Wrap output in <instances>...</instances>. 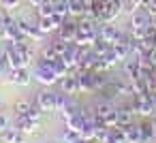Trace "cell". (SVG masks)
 <instances>
[{
    "label": "cell",
    "mask_w": 156,
    "mask_h": 143,
    "mask_svg": "<svg viewBox=\"0 0 156 143\" xmlns=\"http://www.w3.org/2000/svg\"><path fill=\"white\" fill-rule=\"evenodd\" d=\"M150 26H152V13L147 11V7H139L135 13H130V34L135 39H143Z\"/></svg>",
    "instance_id": "obj_1"
},
{
    "label": "cell",
    "mask_w": 156,
    "mask_h": 143,
    "mask_svg": "<svg viewBox=\"0 0 156 143\" xmlns=\"http://www.w3.org/2000/svg\"><path fill=\"white\" fill-rule=\"evenodd\" d=\"M34 81H39L41 85H45V88H51V85H56L58 81H60V77L56 75V71L51 68V66H45V64H39L37 62V66H34Z\"/></svg>",
    "instance_id": "obj_2"
},
{
    "label": "cell",
    "mask_w": 156,
    "mask_h": 143,
    "mask_svg": "<svg viewBox=\"0 0 156 143\" xmlns=\"http://www.w3.org/2000/svg\"><path fill=\"white\" fill-rule=\"evenodd\" d=\"M128 107L133 109L135 115H141V117H154V105H152V100H150L147 94H145V96H133V100H130Z\"/></svg>",
    "instance_id": "obj_3"
},
{
    "label": "cell",
    "mask_w": 156,
    "mask_h": 143,
    "mask_svg": "<svg viewBox=\"0 0 156 143\" xmlns=\"http://www.w3.org/2000/svg\"><path fill=\"white\" fill-rule=\"evenodd\" d=\"M98 37L113 45V43H118V41L124 39V32L118 26H113V22H101L98 24Z\"/></svg>",
    "instance_id": "obj_4"
},
{
    "label": "cell",
    "mask_w": 156,
    "mask_h": 143,
    "mask_svg": "<svg viewBox=\"0 0 156 143\" xmlns=\"http://www.w3.org/2000/svg\"><path fill=\"white\" fill-rule=\"evenodd\" d=\"M122 13V0H105L101 22H115Z\"/></svg>",
    "instance_id": "obj_5"
},
{
    "label": "cell",
    "mask_w": 156,
    "mask_h": 143,
    "mask_svg": "<svg viewBox=\"0 0 156 143\" xmlns=\"http://www.w3.org/2000/svg\"><path fill=\"white\" fill-rule=\"evenodd\" d=\"M56 34H58L60 39H64L66 43H73L75 37H77V17H66V19L62 22V26L58 28Z\"/></svg>",
    "instance_id": "obj_6"
},
{
    "label": "cell",
    "mask_w": 156,
    "mask_h": 143,
    "mask_svg": "<svg viewBox=\"0 0 156 143\" xmlns=\"http://www.w3.org/2000/svg\"><path fill=\"white\" fill-rule=\"evenodd\" d=\"M24 134H34L39 128H41V120H34L30 115H15V124Z\"/></svg>",
    "instance_id": "obj_7"
},
{
    "label": "cell",
    "mask_w": 156,
    "mask_h": 143,
    "mask_svg": "<svg viewBox=\"0 0 156 143\" xmlns=\"http://www.w3.org/2000/svg\"><path fill=\"white\" fill-rule=\"evenodd\" d=\"M122 71H124L126 79H130V81L139 79V71H141V58H139V56H128V58L122 62Z\"/></svg>",
    "instance_id": "obj_8"
},
{
    "label": "cell",
    "mask_w": 156,
    "mask_h": 143,
    "mask_svg": "<svg viewBox=\"0 0 156 143\" xmlns=\"http://www.w3.org/2000/svg\"><path fill=\"white\" fill-rule=\"evenodd\" d=\"M56 96H58V92L45 88V90H41L37 94V103H39V107L43 111H56Z\"/></svg>",
    "instance_id": "obj_9"
},
{
    "label": "cell",
    "mask_w": 156,
    "mask_h": 143,
    "mask_svg": "<svg viewBox=\"0 0 156 143\" xmlns=\"http://www.w3.org/2000/svg\"><path fill=\"white\" fill-rule=\"evenodd\" d=\"M7 79H9L13 85H30L32 75H30L28 68H11L9 75H7Z\"/></svg>",
    "instance_id": "obj_10"
},
{
    "label": "cell",
    "mask_w": 156,
    "mask_h": 143,
    "mask_svg": "<svg viewBox=\"0 0 156 143\" xmlns=\"http://www.w3.org/2000/svg\"><path fill=\"white\" fill-rule=\"evenodd\" d=\"M77 81H79V94L81 92H96V88H94V71H79Z\"/></svg>",
    "instance_id": "obj_11"
},
{
    "label": "cell",
    "mask_w": 156,
    "mask_h": 143,
    "mask_svg": "<svg viewBox=\"0 0 156 143\" xmlns=\"http://www.w3.org/2000/svg\"><path fill=\"white\" fill-rule=\"evenodd\" d=\"M60 92H64V94H69V96H73V94H79V81H77V75H66V77H62L60 81Z\"/></svg>",
    "instance_id": "obj_12"
},
{
    "label": "cell",
    "mask_w": 156,
    "mask_h": 143,
    "mask_svg": "<svg viewBox=\"0 0 156 143\" xmlns=\"http://www.w3.org/2000/svg\"><path fill=\"white\" fill-rule=\"evenodd\" d=\"M2 141L5 143H26V134L17 128V126H9L2 132Z\"/></svg>",
    "instance_id": "obj_13"
},
{
    "label": "cell",
    "mask_w": 156,
    "mask_h": 143,
    "mask_svg": "<svg viewBox=\"0 0 156 143\" xmlns=\"http://www.w3.org/2000/svg\"><path fill=\"white\" fill-rule=\"evenodd\" d=\"M139 128H141L143 143H154V141H156V132H154V122H152V117H145V120L139 124Z\"/></svg>",
    "instance_id": "obj_14"
},
{
    "label": "cell",
    "mask_w": 156,
    "mask_h": 143,
    "mask_svg": "<svg viewBox=\"0 0 156 143\" xmlns=\"http://www.w3.org/2000/svg\"><path fill=\"white\" fill-rule=\"evenodd\" d=\"M113 109H115V105H113V103H107V100H98V103L92 107L94 117H96V120H101V122H103V120H105V117H107Z\"/></svg>",
    "instance_id": "obj_15"
},
{
    "label": "cell",
    "mask_w": 156,
    "mask_h": 143,
    "mask_svg": "<svg viewBox=\"0 0 156 143\" xmlns=\"http://www.w3.org/2000/svg\"><path fill=\"white\" fill-rule=\"evenodd\" d=\"M118 109V126H128V124H135V113H133V109L128 107V105H124V107H115Z\"/></svg>",
    "instance_id": "obj_16"
},
{
    "label": "cell",
    "mask_w": 156,
    "mask_h": 143,
    "mask_svg": "<svg viewBox=\"0 0 156 143\" xmlns=\"http://www.w3.org/2000/svg\"><path fill=\"white\" fill-rule=\"evenodd\" d=\"M124 134H126V143H143L139 124H128V126H124Z\"/></svg>",
    "instance_id": "obj_17"
},
{
    "label": "cell",
    "mask_w": 156,
    "mask_h": 143,
    "mask_svg": "<svg viewBox=\"0 0 156 143\" xmlns=\"http://www.w3.org/2000/svg\"><path fill=\"white\" fill-rule=\"evenodd\" d=\"M79 111H81V105H77V103L73 100V96H69V103H66V107L60 111V115H62V120H69V117L77 115Z\"/></svg>",
    "instance_id": "obj_18"
},
{
    "label": "cell",
    "mask_w": 156,
    "mask_h": 143,
    "mask_svg": "<svg viewBox=\"0 0 156 143\" xmlns=\"http://www.w3.org/2000/svg\"><path fill=\"white\" fill-rule=\"evenodd\" d=\"M86 2L83 0H69V15L71 17H81L86 13Z\"/></svg>",
    "instance_id": "obj_19"
},
{
    "label": "cell",
    "mask_w": 156,
    "mask_h": 143,
    "mask_svg": "<svg viewBox=\"0 0 156 143\" xmlns=\"http://www.w3.org/2000/svg\"><path fill=\"white\" fill-rule=\"evenodd\" d=\"M109 83H111V77L107 75V71H101V73L94 71V88H96V92L103 90V88L109 85Z\"/></svg>",
    "instance_id": "obj_20"
},
{
    "label": "cell",
    "mask_w": 156,
    "mask_h": 143,
    "mask_svg": "<svg viewBox=\"0 0 156 143\" xmlns=\"http://www.w3.org/2000/svg\"><path fill=\"white\" fill-rule=\"evenodd\" d=\"M109 143H126V134H124L122 126L109 128Z\"/></svg>",
    "instance_id": "obj_21"
},
{
    "label": "cell",
    "mask_w": 156,
    "mask_h": 143,
    "mask_svg": "<svg viewBox=\"0 0 156 143\" xmlns=\"http://www.w3.org/2000/svg\"><path fill=\"white\" fill-rule=\"evenodd\" d=\"M64 124H66V128H71V130H77V132H81V126H83V115H81V111H79L77 115H73V117L64 120Z\"/></svg>",
    "instance_id": "obj_22"
},
{
    "label": "cell",
    "mask_w": 156,
    "mask_h": 143,
    "mask_svg": "<svg viewBox=\"0 0 156 143\" xmlns=\"http://www.w3.org/2000/svg\"><path fill=\"white\" fill-rule=\"evenodd\" d=\"M39 28H41V32H45V34H51V32H56V26H54V22H51V15H47V17H39Z\"/></svg>",
    "instance_id": "obj_23"
},
{
    "label": "cell",
    "mask_w": 156,
    "mask_h": 143,
    "mask_svg": "<svg viewBox=\"0 0 156 143\" xmlns=\"http://www.w3.org/2000/svg\"><path fill=\"white\" fill-rule=\"evenodd\" d=\"M30 107H32V100H15V105H13V111H15V115H28V111H30Z\"/></svg>",
    "instance_id": "obj_24"
},
{
    "label": "cell",
    "mask_w": 156,
    "mask_h": 143,
    "mask_svg": "<svg viewBox=\"0 0 156 143\" xmlns=\"http://www.w3.org/2000/svg\"><path fill=\"white\" fill-rule=\"evenodd\" d=\"M49 45H51V49H54V51H56L58 56H62V54L66 51V47H69V43H66L64 39H60L58 34H56V37L51 39V43H49Z\"/></svg>",
    "instance_id": "obj_25"
},
{
    "label": "cell",
    "mask_w": 156,
    "mask_h": 143,
    "mask_svg": "<svg viewBox=\"0 0 156 143\" xmlns=\"http://www.w3.org/2000/svg\"><path fill=\"white\" fill-rule=\"evenodd\" d=\"M37 13H39V17L51 15V13H54V0H43V2L37 7Z\"/></svg>",
    "instance_id": "obj_26"
},
{
    "label": "cell",
    "mask_w": 156,
    "mask_h": 143,
    "mask_svg": "<svg viewBox=\"0 0 156 143\" xmlns=\"http://www.w3.org/2000/svg\"><path fill=\"white\" fill-rule=\"evenodd\" d=\"M41 58H43L45 62H49V64H54V62H56V60H58L60 56H58V54H56V51L51 49V45L47 43V45L43 47V51H41Z\"/></svg>",
    "instance_id": "obj_27"
},
{
    "label": "cell",
    "mask_w": 156,
    "mask_h": 143,
    "mask_svg": "<svg viewBox=\"0 0 156 143\" xmlns=\"http://www.w3.org/2000/svg\"><path fill=\"white\" fill-rule=\"evenodd\" d=\"M92 49H94V51H96L98 56H103V54H105L107 49H111V43H107L105 39H101V37H98V39H96V41L92 43Z\"/></svg>",
    "instance_id": "obj_28"
},
{
    "label": "cell",
    "mask_w": 156,
    "mask_h": 143,
    "mask_svg": "<svg viewBox=\"0 0 156 143\" xmlns=\"http://www.w3.org/2000/svg\"><path fill=\"white\" fill-rule=\"evenodd\" d=\"M9 71H11V64H9V60L5 56V49H2V56H0V77H7Z\"/></svg>",
    "instance_id": "obj_29"
},
{
    "label": "cell",
    "mask_w": 156,
    "mask_h": 143,
    "mask_svg": "<svg viewBox=\"0 0 156 143\" xmlns=\"http://www.w3.org/2000/svg\"><path fill=\"white\" fill-rule=\"evenodd\" d=\"M20 2L22 0H0V7H2L5 11H13V9L20 7Z\"/></svg>",
    "instance_id": "obj_30"
},
{
    "label": "cell",
    "mask_w": 156,
    "mask_h": 143,
    "mask_svg": "<svg viewBox=\"0 0 156 143\" xmlns=\"http://www.w3.org/2000/svg\"><path fill=\"white\" fill-rule=\"evenodd\" d=\"M9 126H11V124H9V117H7L2 111H0V134H2V132H5Z\"/></svg>",
    "instance_id": "obj_31"
},
{
    "label": "cell",
    "mask_w": 156,
    "mask_h": 143,
    "mask_svg": "<svg viewBox=\"0 0 156 143\" xmlns=\"http://www.w3.org/2000/svg\"><path fill=\"white\" fill-rule=\"evenodd\" d=\"M137 7H147V0H133Z\"/></svg>",
    "instance_id": "obj_32"
},
{
    "label": "cell",
    "mask_w": 156,
    "mask_h": 143,
    "mask_svg": "<svg viewBox=\"0 0 156 143\" xmlns=\"http://www.w3.org/2000/svg\"><path fill=\"white\" fill-rule=\"evenodd\" d=\"M28 2H30V5H32V7H34V9H37V7H39V5H41V2H43V0H28Z\"/></svg>",
    "instance_id": "obj_33"
},
{
    "label": "cell",
    "mask_w": 156,
    "mask_h": 143,
    "mask_svg": "<svg viewBox=\"0 0 156 143\" xmlns=\"http://www.w3.org/2000/svg\"><path fill=\"white\" fill-rule=\"evenodd\" d=\"M152 68H154V79H156V66H152Z\"/></svg>",
    "instance_id": "obj_34"
},
{
    "label": "cell",
    "mask_w": 156,
    "mask_h": 143,
    "mask_svg": "<svg viewBox=\"0 0 156 143\" xmlns=\"http://www.w3.org/2000/svg\"><path fill=\"white\" fill-rule=\"evenodd\" d=\"M2 13H5V9H2V7H0V15H2Z\"/></svg>",
    "instance_id": "obj_35"
},
{
    "label": "cell",
    "mask_w": 156,
    "mask_h": 143,
    "mask_svg": "<svg viewBox=\"0 0 156 143\" xmlns=\"http://www.w3.org/2000/svg\"><path fill=\"white\" fill-rule=\"evenodd\" d=\"M49 143H62V141H49Z\"/></svg>",
    "instance_id": "obj_36"
},
{
    "label": "cell",
    "mask_w": 156,
    "mask_h": 143,
    "mask_svg": "<svg viewBox=\"0 0 156 143\" xmlns=\"http://www.w3.org/2000/svg\"><path fill=\"white\" fill-rule=\"evenodd\" d=\"M0 109H2V103H0Z\"/></svg>",
    "instance_id": "obj_37"
},
{
    "label": "cell",
    "mask_w": 156,
    "mask_h": 143,
    "mask_svg": "<svg viewBox=\"0 0 156 143\" xmlns=\"http://www.w3.org/2000/svg\"><path fill=\"white\" fill-rule=\"evenodd\" d=\"M154 143H156V141H154Z\"/></svg>",
    "instance_id": "obj_38"
}]
</instances>
